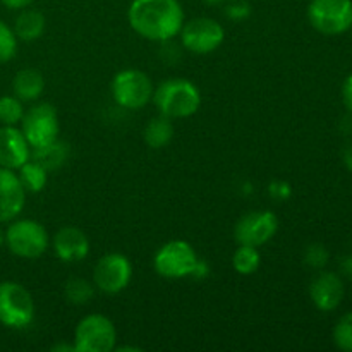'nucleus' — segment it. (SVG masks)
<instances>
[{"instance_id": "393cba45", "label": "nucleus", "mask_w": 352, "mask_h": 352, "mask_svg": "<svg viewBox=\"0 0 352 352\" xmlns=\"http://www.w3.org/2000/svg\"><path fill=\"white\" fill-rule=\"evenodd\" d=\"M333 342L340 351L352 352V313H347L333 329Z\"/></svg>"}, {"instance_id": "20e7f679", "label": "nucleus", "mask_w": 352, "mask_h": 352, "mask_svg": "<svg viewBox=\"0 0 352 352\" xmlns=\"http://www.w3.org/2000/svg\"><path fill=\"white\" fill-rule=\"evenodd\" d=\"M34 320V301L17 282H0V323L9 329H26Z\"/></svg>"}, {"instance_id": "423d86ee", "label": "nucleus", "mask_w": 352, "mask_h": 352, "mask_svg": "<svg viewBox=\"0 0 352 352\" xmlns=\"http://www.w3.org/2000/svg\"><path fill=\"white\" fill-rule=\"evenodd\" d=\"M117 330L103 315H88L74 330L76 352H110L116 349Z\"/></svg>"}, {"instance_id": "7ed1b4c3", "label": "nucleus", "mask_w": 352, "mask_h": 352, "mask_svg": "<svg viewBox=\"0 0 352 352\" xmlns=\"http://www.w3.org/2000/svg\"><path fill=\"white\" fill-rule=\"evenodd\" d=\"M6 244L10 253L24 260H36L48 250L50 237L47 229L36 220L23 219L7 227Z\"/></svg>"}, {"instance_id": "39448f33", "label": "nucleus", "mask_w": 352, "mask_h": 352, "mask_svg": "<svg viewBox=\"0 0 352 352\" xmlns=\"http://www.w3.org/2000/svg\"><path fill=\"white\" fill-rule=\"evenodd\" d=\"M153 85L146 72L140 69H124L113 76L112 96L117 105L127 110H140L153 98Z\"/></svg>"}, {"instance_id": "9b49d317", "label": "nucleus", "mask_w": 352, "mask_h": 352, "mask_svg": "<svg viewBox=\"0 0 352 352\" xmlns=\"http://www.w3.org/2000/svg\"><path fill=\"white\" fill-rule=\"evenodd\" d=\"M133 278V265L129 258L120 253L102 256L93 272V282L105 294H117L129 285Z\"/></svg>"}, {"instance_id": "4468645a", "label": "nucleus", "mask_w": 352, "mask_h": 352, "mask_svg": "<svg viewBox=\"0 0 352 352\" xmlns=\"http://www.w3.org/2000/svg\"><path fill=\"white\" fill-rule=\"evenodd\" d=\"M31 158V146L23 131L14 126L0 127V167L17 170Z\"/></svg>"}, {"instance_id": "9d476101", "label": "nucleus", "mask_w": 352, "mask_h": 352, "mask_svg": "<svg viewBox=\"0 0 352 352\" xmlns=\"http://www.w3.org/2000/svg\"><path fill=\"white\" fill-rule=\"evenodd\" d=\"M181 40L186 50L198 55H206L215 52L223 43L226 31L222 24L212 17H195L182 24Z\"/></svg>"}, {"instance_id": "4c0bfd02", "label": "nucleus", "mask_w": 352, "mask_h": 352, "mask_svg": "<svg viewBox=\"0 0 352 352\" xmlns=\"http://www.w3.org/2000/svg\"><path fill=\"white\" fill-rule=\"evenodd\" d=\"M3 244H6V232H3V230L0 229V248H2Z\"/></svg>"}, {"instance_id": "f3484780", "label": "nucleus", "mask_w": 352, "mask_h": 352, "mask_svg": "<svg viewBox=\"0 0 352 352\" xmlns=\"http://www.w3.org/2000/svg\"><path fill=\"white\" fill-rule=\"evenodd\" d=\"M14 95L21 102H34L41 96L45 89L43 74L36 69H21L12 81Z\"/></svg>"}, {"instance_id": "c85d7f7f", "label": "nucleus", "mask_w": 352, "mask_h": 352, "mask_svg": "<svg viewBox=\"0 0 352 352\" xmlns=\"http://www.w3.org/2000/svg\"><path fill=\"white\" fill-rule=\"evenodd\" d=\"M342 98H344V105H346L352 112V74L347 76V79L344 81Z\"/></svg>"}, {"instance_id": "473e14b6", "label": "nucleus", "mask_w": 352, "mask_h": 352, "mask_svg": "<svg viewBox=\"0 0 352 352\" xmlns=\"http://www.w3.org/2000/svg\"><path fill=\"white\" fill-rule=\"evenodd\" d=\"M340 268H342V272L347 275V277L352 278V254L344 258L342 263H340Z\"/></svg>"}, {"instance_id": "f03ea898", "label": "nucleus", "mask_w": 352, "mask_h": 352, "mask_svg": "<svg viewBox=\"0 0 352 352\" xmlns=\"http://www.w3.org/2000/svg\"><path fill=\"white\" fill-rule=\"evenodd\" d=\"M153 102L162 116L168 119H186L198 112L201 93L188 79L172 78L155 89Z\"/></svg>"}, {"instance_id": "f8f14e48", "label": "nucleus", "mask_w": 352, "mask_h": 352, "mask_svg": "<svg viewBox=\"0 0 352 352\" xmlns=\"http://www.w3.org/2000/svg\"><path fill=\"white\" fill-rule=\"evenodd\" d=\"M278 220L270 210H256L241 217L234 229L237 244L260 248L277 234Z\"/></svg>"}, {"instance_id": "c756f323", "label": "nucleus", "mask_w": 352, "mask_h": 352, "mask_svg": "<svg viewBox=\"0 0 352 352\" xmlns=\"http://www.w3.org/2000/svg\"><path fill=\"white\" fill-rule=\"evenodd\" d=\"M270 192L275 196V198H287L289 196V186L285 182H280V184L270 186Z\"/></svg>"}, {"instance_id": "2f4dec72", "label": "nucleus", "mask_w": 352, "mask_h": 352, "mask_svg": "<svg viewBox=\"0 0 352 352\" xmlns=\"http://www.w3.org/2000/svg\"><path fill=\"white\" fill-rule=\"evenodd\" d=\"M206 274H208V265H206L205 261H199L198 260V263H196L195 270H192V277L201 278V277H205Z\"/></svg>"}, {"instance_id": "a878e982", "label": "nucleus", "mask_w": 352, "mask_h": 352, "mask_svg": "<svg viewBox=\"0 0 352 352\" xmlns=\"http://www.w3.org/2000/svg\"><path fill=\"white\" fill-rule=\"evenodd\" d=\"M17 52V36L6 23L0 21V64L14 58Z\"/></svg>"}, {"instance_id": "c9c22d12", "label": "nucleus", "mask_w": 352, "mask_h": 352, "mask_svg": "<svg viewBox=\"0 0 352 352\" xmlns=\"http://www.w3.org/2000/svg\"><path fill=\"white\" fill-rule=\"evenodd\" d=\"M52 351H72V352H76V347H74V344H72V346H65V344H60V346L52 347Z\"/></svg>"}, {"instance_id": "7c9ffc66", "label": "nucleus", "mask_w": 352, "mask_h": 352, "mask_svg": "<svg viewBox=\"0 0 352 352\" xmlns=\"http://www.w3.org/2000/svg\"><path fill=\"white\" fill-rule=\"evenodd\" d=\"M34 0H2V3L9 9H26Z\"/></svg>"}, {"instance_id": "f704fd0d", "label": "nucleus", "mask_w": 352, "mask_h": 352, "mask_svg": "<svg viewBox=\"0 0 352 352\" xmlns=\"http://www.w3.org/2000/svg\"><path fill=\"white\" fill-rule=\"evenodd\" d=\"M113 351H119V352H126V351H131V352H141L143 349L141 347H136V346H120V347H116Z\"/></svg>"}, {"instance_id": "6e6552de", "label": "nucleus", "mask_w": 352, "mask_h": 352, "mask_svg": "<svg viewBox=\"0 0 352 352\" xmlns=\"http://www.w3.org/2000/svg\"><path fill=\"white\" fill-rule=\"evenodd\" d=\"M198 254L195 248L186 241H168L157 251L153 258V267L158 275L165 278H184L192 275Z\"/></svg>"}, {"instance_id": "4be33fe9", "label": "nucleus", "mask_w": 352, "mask_h": 352, "mask_svg": "<svg viewBox=\"0 0 352 352\" xmlns=\"http://www.w3.org/2000/svg\"><path fill=\"white\" fill-rule=\"evenodd\" d=\"M261 263L260 253H258V248L254 246H244L239 244V248L236 250L232 256V265L234 270L241 275H251L258 270Z\"/></svg>"}, {"instance_id": "1a4fd4ad", "label": "nucleus", "mask_w": 352, "mask_h": 352, "mask_svg": "<svg viewBox=\"0 0 352 352\" xmlns=\"http://www.w3.org/2000/svg\"><path fill=\"white\" fill-rule=\"evenodd\" d=\"M21 131L33 148H41L52 141L58 140L57 110L48 103H38L24 112L21 120Z\"/></svg>"}, {"instance_id": "ddd939ff", "label": "nucleus", "mask_w": 352, "mask_h": 352, "mask_svg": "<svg viewBox=\"0 0 352 352\" xmlns=\"http://www.w3.org/2000/svg\"><path fill=\"white\" fill-rule=\"evenodd\" d=\"M26 191L17 174L10 168L0 167V223L16 219L24 208Z\"/></svg>"}, {"instance_id": "cd10ccee", "label": "nucleus", "mask_w": 352, "mask_h": 352, "mask_svg": "<svg viewBox=\"0 0 352 352\" xmlns=\"http://www.w3.org/2000/svg\"><path fill=\"white\" fill-rule=\"evenodd\" d=\"M226 16L232 21H244L251 16V6L248 0H230L226 7Z\"/></svg>"}, {"instance_id": "dca6fc26", "label": "nucleus", "mask_w": 352, "mask_h": 352, "mask_svg": "<svg viewBox=\"0 0 352 352\" xmlns=\"http://www.w3.org/2000/svg\"><path fill=\"white\" fill-rule=\"evenodd\" d=\"M309 296L320 311H333L342 302L344 282L337 274L323 272L309 285Z\"/></svg>"}, {"instance_id": "2eb2a0df", "label": "nucleus", "mask_w": 352, "mask_h": 352, "mask_svg": "<svg viewBox=\"0 0 352 352\" xmlns=\"http://www.w3.org/2000/svg\"><path fill=\"white\" fill-rule=\"evenodd\" d=\"M54 251L65 263L82 261L89 254V239L78 227H62L54 237Z\"/></svg>"}, {"instance_id": "a211bd4d", "label": "nucleus", "mask_w": 352, "mask_h": 352, "mask_svg": "<svg viewBox=\"0 0 352 352\" xmlns=\"http://www.w3.org/2000/svg\"><path fill=\"white\" fill-rule=\"evenodd\" d=\"M31 158L36 160L40 165H43L47 170H57V168H60L67 162L69 144L60 140H55L41 148H33L31 150Z\"/></svg>"}, {"instance_id": "72a5a7b5", "label": "nucleus", "mask_w": 352, "mask_h": 352, "mask_svg": "<svg viewBox=\"0 0 352 352\" xmlns=\"http://www.w3.org/2000/svg\"><path fill=\"white\" fill-rule=\"evenodd\" d=\"M344 164L352 172V143L344 150Z\"/></svg>"}, {"instance_id": "aec40b11", "label": "nucleus", "mask_w": 352, "mask_h": 352, "mask_svg": "<svg viewBox=\"0 0 352 352\" xmlns=\"http://www.w3.org/2000/svg\"><path fill=\"white\" fill-rule=\"evenodd\" d=\"M172 138H174V124H172V119L162 116V113L158 117H153L144 127V143L153 150L165 148L170 143Z\"/></svg>"}, {"instance_id": "6ab92c4d", "label": "nucleus", "mask_w": 352, "mask_h": 352, "mask_svg": "<svg viewBox=\"0 0 352 352\" xmlns=\"http://www.w3.org/2000/svg\"><path fill=\"white\" fill-rule=\"evenodd\" d=\"M45 17L43 14L33 9H23V12L16 17L14 33L23 41H34L43 34Z\"/></svg>"}, {"instance_id": "bb28decb", "label": "nucleus", "mask_w": 352, "mask_h": 352, "mask_svg": "<svg viewBox=\"0 0 352 352\" xmlns=\"http://www.w3.org/2000/svg\"><path fill=\"white\" fill-rule=\"evenodd\" d=\"M329 251L322 246V244H311L308 246V250L305 251V263L309 268H316V270H322L327 263H329Z\"/></svg>"}, {"instance_id": "e433bc0d", "label": "nucleus", "mask_w": 352, "mask_h": 352, "mask_svg": "<svg viewBox=\"0 0 352 352\" xmlns=\"http://www.w3.org/2000/svg\"><path fill=\"white\" fill-rule=\"evenodd\" d=\"M203 2L208 3V6H219V3L227 2V0H203Z\"/></svg>"}, {"instance_id": "412c9836", "label": "nucleus", "mask_w": 352, "mask_h": 352, "mask_svg": "<svg viewBox=\"0 0 352 352\" xmlns=\"http://www.w3.org/2000/svg\"><path fill=\"white\" fill-rule=\"evenodd\" d=\"M17 177L23 184L24 191L40 192L43 191L48 181V170L43 165L38 164L36 160L30 158L24 165L17 168Z\"/></svg>"}, {"instance_id": "0eeeda50", "label": "nucleus", "mask_w": 352, "mask_h": 352, "mask_svg": "<svg viewBox=\"0 0 352 352\" xmlns=\"http://www.w3.org/2000/svg\"><path fill=\"white\" fill-rule=\"evenodd\" d=\"M308 19L323 34H340L352 26V0H311Z\"/></svg>"}, {"instance_id": "5701e85b", "label": "nucleus", "mask_w": 352, "mask_h": 352, "mask_svg": "<svg viewBox=\"0 0 352 352\" xmlns=\"http://www.w3.org/2000/svg\"><path fill=\"white\" fill-rule=\"evenodd\" d=\"M64 296L69 302L72 305H86L93 299L95 296V287L91 282L86 280L81 277H72L69 278L67 284L64 287Z\"/></svg>"}, {"instance_id": "f257e3e1", "label": "nucleus", "mask_w": 352, "mask_h": 352, "mask_svg": "<svg viewBox=\"0 0 352 352\" xmlns=\"http://www.w3.org/2000/svg\"><path fill=\"white\" fill-rule=\"evenodd\" d=\"M127 19L140 36L151 41H168L181 31L184 10L179 0H133Z\"/></svg>"}, {"instance_id": "b1692460", "label": "nucleus", "mask_w": 352, "mask_h": 352, "mask_svg": "<svg viewBox=\"0 0 352 352\" xmlns=\"http://www.w3.org/2000/svg\"><path fill=\"white\" fill-rule=\"evenodd\" d=\"M24 107L23 102L14 96H2L0 98V122L3 126H16L23 120Z\"/></svg>"}]
</instances>
